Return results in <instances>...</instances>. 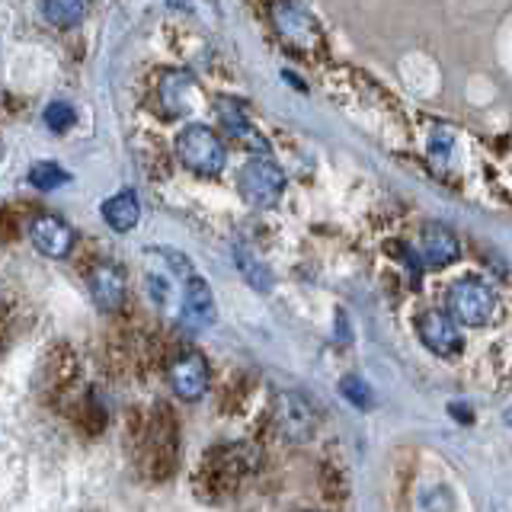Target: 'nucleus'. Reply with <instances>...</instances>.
Segmentation results:
<instances>
[{"instance_id":"f257e3e1","label":"nucleus","mask_w":512,"mask_h":512,"mask_svg":"<svg viewBox=\"0 0 512 512\" xmlns=\"http://www.w3.org/2000/svg\"><path fill=\"white\" fill-rule=\"evenodd\" d=\"M176 157H180V164L196 176H218L224 164H228L224 141L208 125H186L183 132L176 135Z\"/></svg>"},{"instance_id":"f03ea898","label":"nucleus","mask_w":512,"mask_h":512,"mask_svg":"<svg viewBox=\"0 0 512 512\" xmlns=\"http://www.w3.org/2000/svg\"><path fill=\"white\" fill-rule=\"evenodd\" d=\"M445 304L452 320L464 327H487L496 314V295L487 282H480L474 276H464L452 282V288L445 292Z\"/></svg>"},{"instance_id":"7ed1b4c3","label":"nucleus","mask_w":512,"mask_h":512,"mask_svg":"<svg viewBox=\"0 0 512 512\" xmlns=\"http://www.w3.org/2000/svg\"><path fill=\"white\" fill-rule=\"evenodd\" d=\"M237 192L253 208H272L285 192V170L272 157H250L237 173Z\"/></svg>"},{"instance_id":"20e7f679","label":"nucleus","mask_w":512,"mask_h":512,"mask_svg":"<svg viewBox=\"0 0 512 512\" xmlns=\"http://www.w3.org/2000/svg\"><path fill=\"white\" fill-rule=\"evenodd\" d=\"M167 378H170L173 394L186 400V404H192V400H199L208 391V362L196 349H180L170 359Z\"/></svg>"},{"instance_id":"39448f33","label":"nucleus","mask_w":512,"mask_h":512,"mask_svg":"<svg viewBox=\"0 0 512 512\" xmlns=\"http://www.w3.org/2000/svg\"><path fill=\"white\" fill-rule=\"evenodd\" d=\"M272 23H276V32L295 52H314L320 45L317 20L298 4H276L272 7Z\"/></svg>"},{"instance_id":"423d86ee","label":"nucleus","mask_w":512,"mask_h":512,"mask_svg":"<svg viewBox=\"0 0 512 512\" xmlns=\"http://www.w3.org/2000/svg\"><path fill=\"white\" fill-rule=\"evenodd\" d=\"M416 330H420V340L429 352H436V356L442 359H452L461 352L464 340H461V330L458 324L452 320V314L448 311H439V308H429L420 314V320H416Z\"/></svg>"},{"instance_id":"0eeeda50","label":"nucleus","mask_w":512,"mask_h":512,"mask_svg":"<svg viewBox=\"0 0 512 512\" xmlns=\"http://www.w3.org/2000/svg\"><path fill=\"white\" fill-rule=\"evenodd\" d=\"M199 103V84L189 71H164L157 84V106L167 119L189 116Z\"/></svg>"},{"instance_id":"6e6552de","label":"nucleus","mask_w":512,"mask_h":512,"mask_svg":"<svg viewBox=\"0 0 512 512\" xmlns=\"http://www.w3.org/2000/svg\"><path fill=\"white\" fill-rule=\"evenodd\" d=\"M215 112H218V122L224 125V132H228L240 148L253 151L256 157H269V141L263 138V132L250 122L247 109L240 106L231 96H221L215 103Z\"/></svg>"},{"instance_id":"1a4fd4ad","label":"nucleus","mask_w":512,"mask_h":512,"mask_svg":"<svg viewBox=\"0 0 512 512\" xmlns=\"http://www.w3.org/2000/svg\"><path fill=\"white\" fill-rule=\"evenodd\" d=\"M276 426L288 442H308L317 429L314 407L295 391H285L276 397Z\"/></svg>"},{"instance_id":"9d476101","label":"nucleus","mask_w":512,"mask_h":512,"mask_svg":"<svg viewBox=\"0 0 512 512\" xmlns=\"http://www.w3.org/2000/svg\"><path fill=\"white\" fill-rule=\"evenodd\" d=\"M413 256L420 260V266L442 269L452 260H458V237L445 224H426L413 240Z\"/></svg>"},{"instance_id":"9b49d317","label":"nucleus","mask_w":512,"mask_h":512,"mask_svg":"<svg viewBox=\"0 0 512 512\" xmlns=\"http://www.w3.org/2000/svg\"><path fill=\"white\" fill-rule=\"evenodd\" d=\"M29 240L39 253L52 256V260H64L74 250V231L71 224L58 215H39L29 224Z\"/></svg>"},{"instance_id":"f8f14e48","label":"nucleus","mask_w":512,"mask_h":512,"mask_svg":"<svg viewBox=\"0 0 512 512\" xmlns=\"http://www.w3.org/2000/svg\"><path fill=\"white\" fill-rule=\"evenodd\" d=\"M215 320V295L202 276L189 279L180 298V324L189 330H202Z\"/></svg>"},{"instance_id":"ddd939ff","label":"nucleus","mask_w":512,"mask_h":512,"mask_svg":"<svg viewBox=\"0 0 512 512\" xmlns=\"http://www.w3.org/2000/svg\"><path fill=\"white\" fill-rule=\"evenodd\" d=\"M90 295L100 311H119L125 301V272L116 263H100L90 272Z\"/></svg>"},{"instance_id":"4468645a","label":"nucleus","mask_w":512,"mask_h":512,"mask_svg":"<svg viewBox=\"0 0 512 512\" xmlns=\"http://www.w3.org/2000/svg\"><path fill=\"white\" fill-rule=\"evenodd\" d=\"M100 215L116 234H128L138 224L141 218V202H138V192L135 189H119L116 196H109L100 205Z\"/></svg>"},{"instance_id":"2eb2a0df","label":"nucleus","mask_w":512,"mask_h":512,"mask_svg":"<svg viewBox=\"0 0 512 512\" xmlns=\"http://www.w3.org/2000/svg\"><path fill=\"white\" fill-rule=\"evenodd\" d=\"M39 10L45 16V23L61 26V29L84 23V16H87V4H80V0H52V4H42Z\"/></svg>"},{"instance_id":"dca6fc26","label":"nucleus","mask_w":512,"mask_h":512,"mask_svg":"<svg viewBox=\"0 0 512 512\" xmlns=\"http://www.w3.org/2000/svg\"><path fill=\"white\" fill-rule=\"evenodd\" d=\"M68 180H71L68 170L52 164V160H42V164H32L29 167V183L36 186V189H42V192H52V189L64 186Z\"/></svg>"},{"instance_id":"f3484780","label":"nucleus","mask_w":512,"mask_h":512,"mask_svg":"<svg viewBox=\"0 0 512 512\" xmlns=\"http://www.w3.org/2000/svg\"><path fill=\"white\" fill-rule=\"evenodd\" d=\"M42 122L48 125V132L61 135V132H68V128L77 122V112H74V106H71V103L55 100V103H48V106H45V112H42Z\"/></svg>"},{"instance_id":"a211bd4d","label":"nucleus","mask_w":512,"mask_h":512,"mask_svg":"<svg viewBox=\"0 0 512 512\" xmlns=\"http://www.w3.org/2000/svg\"><path fill=\"white\" fill-rule=\"evenodd\" d=\"M237 266L244 269V276L250 279V285H256V288H260V292H269V288H272V276H269V269L256 263L247 250H240V253H237Z\"/></svg>"},{"instance_id":"6ab92c4d","label":"nucleus","mask_w":512,"mask_h":512,"mask_svg":"<svg viewBox=\"0 0 512 512\" xmlns=\"http://www.w3.org/2000/svg\"><path fill=\"white\" fill-rule=\"evenodd\" d=\"M340 391H343V397L349 400V404H356L359 410H368V404H372V394H368L365 381L356 378V375H352V378H343Z\"/></svg>"}]
</instances>
